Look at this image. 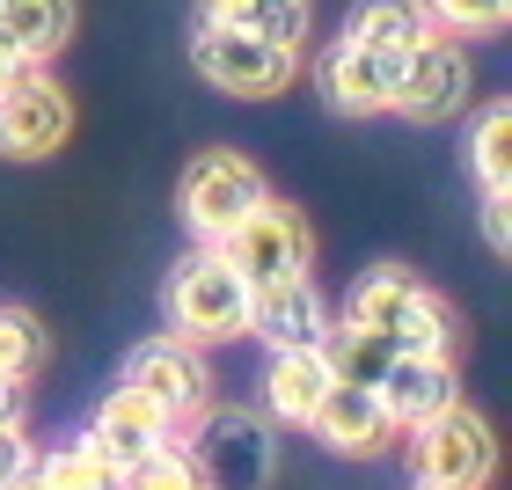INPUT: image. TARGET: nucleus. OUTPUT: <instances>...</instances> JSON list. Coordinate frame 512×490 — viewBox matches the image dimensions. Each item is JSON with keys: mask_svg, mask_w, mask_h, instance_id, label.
Listing matches in <instances>:
<instances>
[{"mask_svg": "<svg viewBox=\"0 0 512 490\" xmlns=\"http://www.w3.org/2000/svg\"><path fill=\"white\" fill-rule=\"evenodd\" d=\"M344 330H366L381 337L388 352H410V359H461V308L439 286H425V278H410L403 264H381L366 271L352 293H344L337 308Z\"/></svg>", "mask_w": 512, "mask_h": 490, "instance_id": "obj_1", "label": "nucleus"}, {"mask_svg": "<svg viewBox=\"0 0 512 490\" xmlns=\"http://www.w3.org/2000/svg\"><path fill=\"white\" fill-rule=\"evenodd\" d=\"M183 461H191L198 490H271L278 476V425L256 403H205L191 425L176 432Z\"/></svg>", "mask_w": 512, "mask_h": 490, "instance_id": "obj_2", "label": "nucleus"}, {"mask_svg": "<svg viewBox=\"0 0 512 490\" xmlns=\"http://www.w3.org/2000/svg\"><path fill=\"white\" fill-rule=\"evenodd\" d=\"M191 74L213 88V96L235 103H271L300 81V52L249 30H227V22H191Z\"/></svg>", "mask_w": 512, "mask_h": 490, "instance_id": "obj_3", "label": "nucleus"}, {"mask_svg": "<svg viewBox=\"0 0 512 490\" xmlns=\"http://www.w3.org/2000/svg\"><path fill=\"white\" fill-rule=\"evenodd\" d=\"M161 315H169V337L205 352V344L249 337V286L227 271L220 249H191L169 271V286H161Z\"/></svg>", "mask_w": 512, "mask_h": 490, "instance_id": "obj_4", "label": "nucleus"}, {"mask_svg": "<svg viewBox=\"0 0 512 490\" xmlns=\"http://www.w3.org/2000/svg\"><path fill=\"white\" fill-rule=\"evenodd\" d=\"M220 256H227V271H235L249 293H264V286H286V278L315 271V227H308V213H300L293 198L271 191L256 213H242L220 235Z\"/></svg>", "mask_w": 512, "mask_h": 490, "instance_id": "obj_5", "label": "nucleus"}, {"mask_svg": "<svg viewBox=\"0 0 512 490\" xmlns=\"http://www.w3.org/2000/svg\"><path fill=\"white\" fill-rule=\"evenodd\" d=\"M264 198H271L264 169H256L249 154H235V147H205V154H191V169L176 176V213L198 235V249H220V235L242 213H256Z\"/></svg>", "mask_w": 512, "mask_h": 490, "instance_id": "obj_6", "label": "nucleus"}, {"mask_svg": "<svg viewBox=\"0 0 512 490\" xmlns=\"http://www.w3.org/2000/svg\"><path fill=\"white\" fill-rule=\"evenodd\" d=\"M410 476H417V490H491L498 483L491 417L454 403L447 417H432L425 432H410Z\"/></svg>", "mask_w": 512, "mask_h": 490, "instance_id": "obj_7", "label": "nucleus"}, {"mask_svg": "<svg viewBox=\"0 0 512 490\" xmlns=\"http://www.w3.org/2000/svg\"><path fill=\"white\" fill-rule=\"evenodd\" d=\"M118 388L139 395L147 410H161V417L183 432L205 403H213V366H205L198 344H183V337L161 330V337H147V344H132V352H125Z\"/></svg>", "mask_w": 512, "mask_h": 490, "instance_id": "obj_8", "label": "nucleus"}, {"mask_svg": "<svg viewBox=\"0 0 512 490\" xmlns=\"http://www.w3.org/2000/svg\"><path fill=\"white\" fill-rule=\"evenodd\" d=\"M74 139V96L52 66H22L0 88V154L8 161H52Z\"/></svg>", "mask_w": 512, "mask_h": 490, "instance_id": "obj_9", "label": "nucleus"}, {"mask_svg": "<svg viewBox=\"0 0 512 490\" xmlns=\"http://www.w3.org/2000/svg\"><path fill=\"white\" fill-rule=\"evenodd\" d=\"M476 96V59L461 37H432L425 52L403 59V81H395V103L388 118H410V125H447L461 118Z\"/></svg>", "mask_w": 512, "mask_h": 490, "instance_id": "obj_10", "label": "nucleus"}, {"mask_svg": "<svg viewBox=\"0 0 512 490\" xmlns=\"http://www.w3.org/2000/svg\"><path fill=\"white\" fill-rule=\"evenodd\" d=\"M374 395H381L395 439L425 432L432 417H447L454 403H469V395H461V359H410V352L388 359V373L374 381Z\"/></svg>", "mask_w": 512, "mask_h": 490, "instance_id": "obj_11", "label": "nucleus"}, {"mask_svg": "<svg viewBox=\"0 0 512 490\" xmlns=\"http://www.w3.org/2000/svg\"><path fill=\"white\" fill-rule=\"evenodd\" d=\"M395 81H403V59H381L352 37H337L330 52L315 59V88H322V103H330L337 118H388Z\"/></svg>", "mask_w": 512, "mask_h": 490, "instance_id": "obj_12", "label": "nucleus"}, {"mask_svg": "<svg viewBox=\"0 0 512 490\" xmlns=\"http://www.w3.org/2000/svg\"><path fill=\"white\" fill-rule=\"evenodd\" d=\"M337 308L322 300L315 271L308 278H286V286H264L249 293V337H264L271 352H315L322 337H330Z\"/></svg>", "mask_w": 512, "mask_h": 490, "instance_id": "obj_13", "label": "nucleus"}, {"mask_svg": "<svg viewBox=\"0 0 512 490\" xmlns=\"http://www.w3.org/2000/svg\"><path fill=\"white\" fill-rule=\"evenodd\" d=\"M88 439H96V454L110 461V476H132L139 461H154V454L176 447V425L161 410H147L139 395L110 388L103 403H96V417H88Z\"/></svg>", "mask_w": 512, "mask_h": 490, "instance_id": "obj_14", "label": "nucleus"}, {"mask_svg": "<svg viewBox=\"0 0 512 490\" xmlns=\"http://www.w3.org/2000/svg\"><path fill=\"white\" fill-rule=\"evenodd\" d=\"M330 388H337V373H330V359H322V344H315V352H271L264 403H256V410H264L278 432H308Z\"/></svg>", "mask_w": 512, "mask_h": 490, "instance_id": "obj_15", "label": "nucleus"}, {"mask_svg": "<svg viewBox=\"0 0 512 490\" xmlns=\"http://www.w3.org/2000/svg\"><path fill=\"white\" fill-rule=\"evenodd\" d=\"M308 432H315L330 454H344V461H366V454L395 447V425H388L381 395H374V388H352V381H337L330 395H322V410H315Z\"/></svg>", "mask_w": 512, "mask_h": 490, "instance_id": "obj_16", "label": "nucleus"}, {"mask_svg": "<svg viewBox=\"0 0 512 490\" xmlns=\"http://www.w3.org/2000/svg\"><path fill=\"white\" fill-rule=\"evenodd\" d=\"M81 30V0H0V44L22 66H52Z\"/></svg>", "mask_w": 512, "mask_h": 490, "instance_id": "obj_17", "label": "nucleus"}, {"mask_svg": "<svg viewBox=\"0 0 512 490\" xmlns=\"http://www.w3.org/2000/svg\"><path fill=\"white\" fill-rule=\"evenodd\" d=\"M344 37L366 44V52H381V59H410V52H425L439 30H432L425 0H352Z\"/></svg>", "mask_w": 512, "mask_h": 490, "instance_id": "obj_18", "label": "nucleus"}, {"mask_svg": "<svg viewBox=\"0 0 512 490\" xmlns=\"http://www.w3.org/2000/svg\"><path fill=\"white\" fill-rule=\"evenodd\" d=\"M198 22H227V30H249V37L300 52L315 30V0H198Z\"/></svg>", "mask_w": 512, "mask_h": 490, "instance_id": "obj_19", "label": "nucleus"}, {"mask_svg": "<svg viewBox=\"0 0 512 490\" xmlns=\"http://www.w3.org/2000/svg\"><path fill=\"white\" fill-rule=\"evenodd\" d=\"M469 176L483 198H505L512 205V103H483L469 118Z\"/></svg>", "mask_w": 512, "mask_h": 490, "instance_id": "obj_20", "label": "nucleus"}, {"mask_svg": "<svg viewBox=\"0 0 512 490\" xmlns=\"http://www.w3.org/2000/svg\"><path fill=\"white\" fill-rule=\"evenodd\" d=\"M15 490H118V476H110V461L96 454V439H59V447H37L30 476H22Z\"/></svg>", "mask_w": 512, "mask_h": 490, "instance_id": "obj_21", "label": "nucleus"}, {"mask_svg": "<svg viewBox=\"0 0 512 490\" xmlns=\"http://www.w3.org/2000/svg\"><path fill=\"white\" fill-rule=\"evenodd\" d=\"M44 359H52V330L30 308L0 300V381H37Z\"/></svg>", "mask_w": 512, "mask_h": 490, "instance_id": "obj_22", "label": "nucleus"}, {"mask_svg": "<svg viewBox=\"0 0 512 490\" xmlns=\"http://www.w3.org/2000/svg\"><path fill=\"white\" fill-rule=\"evenodd\" d=\"M425 15H432V30L439 37H498L505 22H512V0H425Z\"/></svg>", "mask_w": 512, "mask_h": 490, "instance_id": "obj_23", "label": "nucleus"}, {"mask_svg": "<svg viewBox=\"0 0 512 490\" xmlns=\"http://www.w3.org/2000/svg\"><path fill=\"white\" fill-rule=\"evenodd\" d=\"M118 490H198V476H191V461H183V447H169V454L139 461L132 476H118Z\"/></svg>", "mask_w": 512, "mask_h": 490, "instance_id": "obj_24", "label": "nucleus"}, {"mask_svg": "<svg viewBox=\"0 0 512 490\" xmlns=\"http://www.w3.org/2000/svg\"><path fill=\"white\" fill-rule=\"evenodd\" d=\"M30 461H37L30 425H8V432H0V490H15L22 476H30Z\"/></svg>", "mask_w": 512, "mask_h": 490, "instance_id": "obj_25", "label": "nucleus"}, {"mask_svg": "<svg viewBox=\"0 0 512 490\" xmlns=\"http://www.w3.org/2000/svg\"><path fill=\"white\" fill-rule=\"evenodd\" d=\"M30 425V381H0V432Z\"/></svg>", "mask_w": 512, "mask_h": 490, "instance_id": "obj_26", "label": "nucleus"}, {"mask_svg": "<svg viewBox=\"0 0 512 490\" xmlns=\"http://www.w3.org/2000/svg\"><path fill=\"white\" fill-rule=\"evenodd\" d=\"M505 213H512V205H505V198H483V242H491L498 256L512 249V220H505Z\"/></svg>", "mask_w": 512, "mask_h": 490, "instance_id": "obj_27", "label": "nucleus"}, {"mask_svg": "<svg viewBox=\"0 0 512 490\" xmlns=\"http://www.w3.org/2000/svg\"><path fill=\"white\" fill-rule=\"evenodd\" d=\"M15 74H22V59H15V52H8V44H0V88H8V81H15Z\"/></svg>", "mask_w": 512, "mask_h": 490, "instance_id": "obj_28", "label": "nucleus"}]
</instances>
